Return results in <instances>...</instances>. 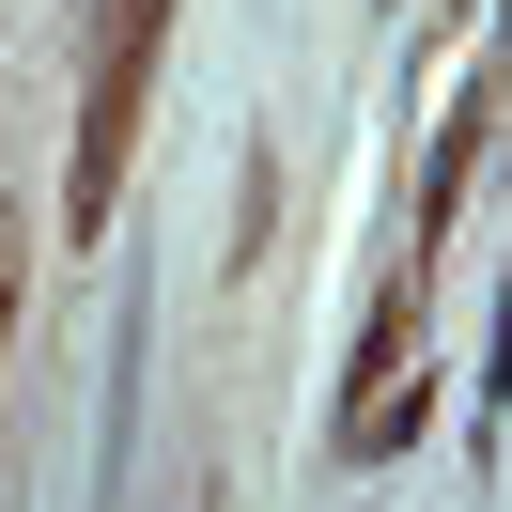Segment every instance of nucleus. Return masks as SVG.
I'll list each match as a JSON object with an SVG mask.
<instances>
[{
	"label": "nucleus",
	"mask_w": 512,
	"mask_h": 512,
	"mask_svg": "<svg viewBox=\"0 0 512 512\" xmlns=\"http://www.w3.org/2000/svg\"><path fill=\"white\" fill-rule=\"evenodd\" d=\"M156 32H171V0H94V78H78V187H63V233H109V202H125V140H140V94H156Z\"/></svg>",
	"instance_id": "nucleus-1"
},
{
	"label": "nucleus",
	"mask_w": 512,
	"mask_h": 512,
	"mask_svg": "<svg viewBox=\"0 0 512 512\" xmlns=\"http://www.w3.org/2000/svg\"><path fill=\"white\" fill-rule=\"evenodd\" d=\"M16 264H32V233H16V218H0V326H16Z\"/></svg>",
	"instance_id": "nucleus-3"
},
{
	"label": "nucleus",
	"mask_w": 512,
	"mask_h": 512,
	"mask_svg": "<svg viewBox=\"0 0 512 512\" xmlns=\"http://www.w3.org/2000/svg\"><path fill=\"white\" fill-rule=\"evenodd\" d=\"M481 140H497V94H481V78H466V109H450V156L419 171V249H435V233H450V202H466V171H481Z\"/></svg>",
	"instance_id": "nucleus-2"
}]
</instances>
